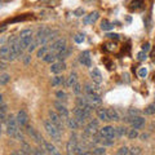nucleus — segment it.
Here are the masks:
<instances>
[{
    "label": "nucleus",
    "mask_w": 155,
    "mask_h": 155,
    "mask_svg": "<svg viewBox=\"0 0 155 155\" xmlns=\"http://www.w3.org/2000/svg\"><path fill=\"white\" fill-rule=\"evenodd\" d=\"M98 134L101 136V138H115L116 137V129L111 125H106V127L101 128L98 130Z\"/></svg>",
    "instance_id": "7"
},
{
    "label": "nucleus",
    "mask_w": 155,
    "mask_h": 155,
    "mask_svg": "<svg viewBox=\"0 0 155 155\" xmlns=\"http://www.w3.org/2000/svg\"><path fill=\"white\" fill-rule=\"evenodd\" d=\"M141 4H142V0H134L132 3V8H140Z\"/></svg>",
    "instance_id": "48"
},
{
    "label": "nucleus",
    "mask_w": 155,
    "mask_h": 155,
    "mask_svg": "<svg viewBox=\"0 0 155 155\" xmlns=\"http://www.w3.org/2000/svg\"><path fill=\"white\" fill-rule=\"evenodd\" d=\"M115 129H116V137H123V136H125L128 133V129L125 127H118Z\"/></svg>",
    "instance_id": "31"
},
{
    "label": "nucleus",
    "mask_w": 155,
    "mask_h": 155,
    "mask_svg": "<svg viewBox=\"0 0 155 155\" xmlns=\"http://www.w3.org/2000/svg\"><path fill=\"white\" fill-rule=\"evenodd\" d=\"M0 105H3V94H0Z\"/></svg>",
    "instance_id": "57"
},
{
    "label": "nucleus",
    "mask_w": 155,
    "mask_h": 155,
    "mask_svg": "<svg viewBox=\"0 0 155 155\" xmlns=\"http://www.w3.org/2000/svg\"><path fill=\"white\" fill-rule=\"evenodd\" d=\"M49 52V47H47V45H43V47H40V49L38 51V53H36V56L39 57V58H44L45 57V54Z\"/></svg>",
    "instance_id": "29"
},
{
    "label": "nucleus",
    "mask_w": 155,
    "mask_h": 155,
    "mask_svg": "<svg viewBox=\"0 0 155 155\" xmlns=\"http://www.w3.org/2000/svg\"><path fill=\"white\" fill-rule=\"evenodd\" d=\"M141 149H140V147H137V146H136V147H132V149H130L129 150V155H141Z\"/></svg>",
    "instance_id": "39"
},
{
    "label": "nucleus",
    "mask_w": 155,
    "mask_h": 155,
    "mask_svg": "<svg viewBox=\"0 0 155 155\" xmlns=\"http://www.w3.org/2000/svg\"><path fill=\"white\" fill-rule=\"evenodd\" d=\"M26 36H32V31L30 28H25V30H22L19 32V36L18 38H26Z\"/></svg>",
    "instance_id": "36"
},
{
    "label": "nucleus",
    "mask_w": 155,
    "mask_h": 155,
    "mask_svg": "<svg viewBox=\"0 0 155 155\" xmlns=\"http://www.w3.org/2000/svg\"><path fill=\"white\" fill-rule=\"evenodd\" d=\"M43 60H44V62H47V64H54V61L57 60V54L49 51V52H48L47 54H45V57L43 58Z\"/></svg>",
    "instance_id": "26"
},
{
    "label": "nucleus",
    "mask_w": 155,
    "mask_h": 155,
    "mask_svg": "<svg viewBox=\"0 0 155 155\" xmlns=\"http://www.w3.org/2000/svg\"><path fill=\"white\" fill-rule=\"evenodd\" d=\"M97 116L102 122H109V115H107V109H98L97 110Z\"/></svg>",
    "instance_id": "22"
},
{
    "label": "nucleus",
    "mask_w": 155,
    "mask_h": 155,
    "mask_svg": "<svg viewBox=\"0 0 155 155\" xmlns=\"http://www.w3.org/2000/svg\"><path fill=\"white\" fill-rule=\"evenodd\" d=\"M78 138H76V136L75 134H72L70 140H69V142H67V153L69 154H74L75 153V150H76V146H78Z\"/></svg>",
    "instance_id": "13"
},
{
    "label": "nucleus",
    "mask_w": 155,
    "mask_h": 155,
    "mask_svg": "<svg viewBox=\"0 0 155 155\" xmlns=\"http://www.w3.org/2000/svg\"><path fill=\"white\" fill-rule=\"evenodd\" d=\"M81 155H93V153H89V151H84Z\"/></svg>",
    "instance_id": "55"
},
{
    "label": "nucleus",
    "mask_w": 155,
    "mask_h": 155,
    "mask_svg": "<svg viewBox=\"0 0 155 155\" xmlns=\"http://www.w3.org/2000/svg\"><path fill=\"white\" fill-rule=\"evenodd\" d=\"M91 78L96 84H101V81H102V74H101V71L98 69H92L91 70Z\"/></svg>",
    "instance_id": "17"
},
{
    "label": "nucleus",
    "mask_w": 155,
    "mask_h": 155,
    "mask_svg": "<svg viewBox=\"0 0 155 155\" xmlns=\"http://www.w3.org/2000/svg\"><path fill=\"white\" fill-rule=\"evenodd\" d=\"M48 115H49V120L56 125V127L58 128L62 132V129H64V123H62V116L60 114H57L56 111L53 110H49L48 111Z\"/></svg>",
    "instance_id": "6"
},
{
    "label": "nucleus",
    "mask_w": 155,
    "mask_h": 155,
    "mask_svg": "<svg viewBox=\"0 0 155 155\" xmlns=\"http://www.w3.org/2000/svg\"><path fill=\"white\" fill-rule=\"evenodd\" d=\"M105 147H96L93 149V155H105Z\"/></svg>",
    "instance_id": "41"
},
{
    "label": "nucleus",
    "mask_w": 155,
    "mask_h": 155,
    "mask_svg": "<svg viewBox=\"0 0 155 155\" xmlns=\"http://www.w3.org/2000/svg\"><path fill=\"white\" fill-rule=\"evenodd\" d=\"M30 60H31V56H30V54L25 56V58H23V62H25V65H28V64H30Z\"/></svg>",
    "instance_id": "51"
},
{
    "label": "nucleus",
    "mask_w": 155,
    "mask_h": 155,
    "mask_svg": "<svg viewBox=\"0 0 155 155\" xmlns=\"http://www.w3.org/2000/svg\"><path fill=\"white\" fill-rule=\"evenodd\" d=\"M101 143H102L104 146H113V145H114V140L113 138H102V140H101Z\"/></svg>",
    "instance_id": "37"
},
{
    "label": "nucleus",
    "mask_w": 155,
    "mask_h": 155,
    "mask_svg": "<svg viewBox=\"0 0 155 155\" xmlns=\"http://www.w3.org/2000/svg\"><path fill=\"white\" fill-rule=\"evenodd\" d=\"M67 155H74V154H69V153H67Z\"/></svg>",
    "instance_id": "59"
},
{
    "label": "nucleus",
    "mask_w": 155,
    "mask_h": 155,
    "mask_svg": "<svg viewBox=\"0 0 155 155\" xmlns=\"http://www.w3.org/2000/svg\"><path fill=\"white\" fill-rule=\"evenodd\" d=\"M51 83H52L53 87H58V85H62V84H65V85H66L65 78H64V76H60V75L53 76V78H52V80H51Z\"/></svg>",
    "instance_id": "23"
},
{
    "label": "nucleus",
    "mask_w": 155,
    "mask_h": 155,
    "mask_svg": "<svg viewBox=\"0 0 155 155\" xmlns=\"http://www.w3.org/2000/svg\"><path fill=\"white\" fill-rule=\"evenodd\" d=\"M74 40L75 43H83L84 41V35H81V34H76L74 36Z\"/></svg>",
    "instance_id": "46"
},
{
    "label": "nucleus",
    "mask_w": 155,
    "mask_h": 155,
    "mask_svg": "<svg viewBox=\"0 0 155 155\" xmlns=\"http://www.w3.org/2000/svg\"><path fill=\"white\" fill-rule=\"evenodd\" d=\"M26 130H27V133H28V136H30V137L34 140V141H35V142H38V143H40V145H44V140H43V137H41V136H40V133H39V132H36V130L35 129H34L32 127H31V125H26Z\"/></svg>",
    "instance_id": "9"
},
{
    "label": "nucleus",
    "mask_w": 155,
    "mask_h": 155,
    "mask_svg": "<svg viewBox=\"0 0 155 155\" xmlns=\"http://www.w3.org/2000/svg\"><path fill=\"white\" fill-rule=\"evenodd\" d=\"M113 27H114V25L111 22H109L107 19H104V21L101 22V28H102L104 31H110V30H113Z\"/></svg>",
    "instance_id": "28"
},
{
    "label": "nucleus",
    "mask_w": 155,
    "mask_h": 155,
    "mask_svg": "<svg viewBox=\"0 0 155 155\" xmlns=\"http://www.w3.org/2000/svg\"><path fill=\"white\" fill-rule=\"evenodd\" d=\"M66 123H67V127H69L70 129H78L79 128V122H78L75 118H67Z\"/></svg>",
    "instance_id": "27"
},
{
    "label": "nucleus",
    "mask_w": 155,
    "mask_h": 155,
    "mask_svg": "<svg viewBox=\"0 0 155 155\" xmlns=\"http://www.w3.org/2000/svg\"><path fill=\"white\" fill-rule=\"evenodd\" d=\"M16 54L12 52L9 45H3L0 47V60L2 61H14L16 60Z\"/></svg>",
    "instance_id": "5"
},
{
    "label": "nucleus",
    "mask_w": 155,
    "mask_h": 155,
    "mask_svg": "<svg viewBox=\"0 0 155 155\" xmlns=\"http://www.w3.org/2000/svg\"><path fill=\"white\" fill-rule=\"evenodd\" d=\"M23 155H31L32 153H34V150L31 149V146L28 145L26 141H22V147H21V150H19Z\"/></svg>",
    "instance_id": "24"
},
{
    "label": "nucleus",
    "mask_w": 155,
    "mask_h": 155,
    "mask_svg": "<svg viewBox=\"0 0 155 155\" xmlns=\"http://www.w3.org/2000/svg\"><path fill=\"white\" fill-rule=\"evenodd\" d=\"M7 133L14 138H16V136L19 133V125H18L17 119L14 115L7 116Z\"/></svg>",
    "instance_id": "2"
},
{
    "label": "nucleus",
    "mask_w": 155,
    "mask_h": 155,
    "mask_svg": "<svg viewBox=\"0 0 155 155\" xmlns=\"http://www.w3.org/2000/svg\"><path fill=\"white\" fill-rule=\"evenodd\" d=\"M72 92L76 94V96H79L80 93H81V87H80V84L79 83H76L74 87H72Z\"/></svg>",
    "instance_id": "42"
},
{
    "label": "nucleus",
    "mask_w": 155,
    "mask_h": 155,
    "mask_svg": "<svg viewBox=\"0 0 155 155\" xmlns=\"http://www.w3.org/2000/svg\"><path fill=\"white\" fill-rule=\"evenodd\" d=\"M140 115V111L136 110V109H128V116H138Z\"/></svg>",
    "instance_id": "44"
},
{
    "label": "nucleus",
    "mask_w": 155,
    "mask_h": 155,
    "mask_svg": "<svg viewBox=\"0 0 155 155\" xmlns=\"http://www.w3.org/2000/svg\"><path fill=\"white\" fill-rule=\"evenodd\" d=\"M124 76H125V81H127V83H129V75H128V74H125Z\"/></svg>",
    "instance_id": "54"
},
{
    "label": "nucleus",
    "mask_w": 155,
    "mask_h": 155,
    "mask_svg": "<svg viewBox=\"0 0 155 155\" xmlns=\"http://www.w3.org/2000/svg\"><path fill=\"white\" fill-rule=\"evenodd\" d=\"M66 69V64L64 61H57L51 65V72L52 74H60Z\"/></svg>",
    "instance_id": "11"
},
{
    "label": "nucleus",
    "mask_w": 155,
    "mask_h": 155,
    "mask_svg": "<svg viewBox=\"0 0 155 155\" xmlns=\"http://www.w3.org/2000/svg\"><path fill=\"white\" fill-rule=\"evenodd\" d=\"M84 9L83 8H76L75 11H74V16L75 17H83L84 16Z\"/></svg>",
    "instance_id": "40"
},
{
    "label": "nucleus",
    "mask_w": 155,
    "mask_h": 155,
    "mask_svg": "<svg viewBox=\"0 0 155 155\" xmlns=\"http://www.w3.org/2000/svg\"><path fill=\"white\" fill-rule=\"evenodd\" d=\"M118 155H129V150L127 146H123L118 150Z\"/></svg>",
    "instance_id": "43"
},
{
    "label": "nucleus",
    "mask_w": 155,
    "mask_h": 155,
    "mask_svg": "<svg viewBox=\"0 0 155 155\" xmlns=\"http://www.w3.org/2000/svg\"><path fill=\"white\" fill-rule=\"evenodd\" d=\"M107 38H110V39H119V35L118 34H107Z\"/></svg>",
    "instance_id": "52"
},
{
    "label": "nucleus",
    "mask_w": 155,
    "mask_h": 155,
    "mask_svg": "<svg viewBox=\"0 0 155 155\" xmlns=\"http://www.w3.org/2000/svg\"><path fill=\"white\" fill-rule=\"evenodd\" d=\"M16 119H17L19 128H26V125L28 124V115L25 110H19L16 115Z\"/></svg>",
    "instance_id": "8"
},
{
    "label": "nucleus",
    "mask_w": 155,
    "mask_h": 155,
    "mask_svg": "<svg viewBox=\"0 0 155 155\" xmlns=\"http://www.w3.org/2000/svg\"><path fill=\"white\" fill-rule=\"evenodd\" d=\"M34 36H26V38H19V44H21L22 49H27L28 45L34 41Z\"/></svg>",
    "instance_id": "20"
},
{
    "label": "nucleus",
    "mask_w": 155,
    "mask_h": 155,
    "mask_svg": "<svg viewBox=\"0 0 155 155\" xmlns=\"http://www.w3.org/2000/svg\"><path fill=\"white\" fill-rule=\"evenodd\" d=\"M78 83V74L75 71H72L71 74L69 75V78H67L66 80V87H70V88H72L75 84Z\"/></svg>",
    "instance_id": "19"
},
{
    "label": "nucleus",
    "mask_w": 155,
    "mask_h": 155,
    "mask_svg": "<svg viewBox=\"0 0 155 155\" xmlns=\"http://www.w3.org/2000/svg\"><path fill=\"white\" fill-rule=\"evenodd\" d=\"M79 62L83 66H85V67H91L92 66V60H91V53H89V51H84V52L80 53Z\"/></svg>",
    "instance_id": "10"
},
{
    "label": "nucleus",
    "mask_w": 155,
    "mask_h": 155,
    "mask_svg": "<svg viewBox=\"0 0 155 155\" xmlns=\"http://www.w3.org/2000/svg\"><path fill=\"white\" fill-rule=\"evenodd\" d=\"M87 2H92V0H87Z\"/></svg>",
    "instance_id": "60"
},
{
    "label": "nucleus",
    "mask_w": 155,
    "mask_h": 155,
    "mask_svg": "<svg viewBox=\"0 0 155 155\" xmlns=\"http://www.w3.org/2000/svg\"><path fill=\"white\" fill-rule=\"evenodd\" d=\"M70 53H71V49H66L64 52H61V53H57V60H60V61H64L65 58H67L70 56Z\"/></svg>",
    "instance_id": "30"
},
{
    "label": "nucleus",
    "mask_w": 155,
    "mask_h": 155,
    "mask_svg": "<svg viewBox=\"0 0 155 155\" xmlns=\"http://www.w3.org/2000/svg\"><path fill=\"white\" fill-rule=\"evenodd\" d=\"M127 136H128V138L129 140H134V138H137L138 137V130L137 129H129L128 130V133H127Z\"/></svg>",
    "instance_id": "34"
},
{
    "label": "nucleus",
    "mask_w": 155,
    "mask_h": 155,
    "mask_svg": "<svg viewBox=\"0 0 155 155\" xmlns=\"http://www.w3.org/2000/svg\"><path fill=\"white\" fill-rule=\"evenodd\" d=\"M32 155H45V153L41 149H35L34 150V153H32Z\"/></svg>",
    "instance_id": "49"
},
{
    "label": "nucleus",
    "mask_w": 155,
    "mask_h": 155,
    "mask_svg": "<svg viewBox=\"0 0 155 155\" xmlns=\"http://www.w3.org/2000/svg\"><path fill=\"white\" fill-rule=\"evenodd\" d=\"M44 129H45V132L48 133V136L52 138V141H56V142H60L61 141V130L58 129L54 124H53L49 119H47L44 120Z\"/></svg>",
    "instance_id": "1"
},
{
    "label": "nucleus",
    "mask_w": 155,
    "mask_h": 155,
    "mask_svg": "<svg viewBox=\"0 0 155 155\" xmlns=\"http://www.w3.org/2000/svg\"><path fill=\"white\" fill-rule=\"evenodd\" d=\"M145 115H153V114H155V102H153L151 105H149L146 109H145Z\"/></svg>",
    "instance_id": "32"
},
{
    "label": "nucleus",
    "mask_w": 155,
    "mask_h": 155,
    "mask_svg": "<svg viewBox=\"0 0 155 155\" xmlns=\"http://www.w3.org/2000/svg\"><path fill=\"white\" fill-rule=\"evenodd\" d=\"M9 80H11V75L9 74H2L0 75V85H5Z\"/></svg>",
    "instance_id": "33"
},
{
    "label": "nucleus",
    "mask_w": 155,
    "mask_h": 155,
    "mask_svg": "<svg viewBox=\"0 0 155 155\" xmlns=\"http://www.w3.org/2000/svg\"><path fill=\"white\" fill-rule=\"evenodd\" d=\"M107 115H109V119L113 120V122H118V120H120L119 113L115 109H107Z\"/></svg>",
    "instance_id": "25"
},
{
    "label": "nucleus",
    "mask_w": 155,
    "mask_h": 155,
    "mask_svg": "<svg viewBox=\"0 0 155 155\" xmlns=\"http://www.w3.org/2000/svg\"><path fill=\"white\" fill-rule=\"evenodd\" d=\"M5 69H7V65H5V62L0 61V70H5Z\"/></svg>",
    "instance_id": "53"
},
{
    "label": "nucleus",
    "mask_w": 155,
    "mask_h": 155,
    "mask_svg": "<svg viewBox=\"0 0 155 155\" xmlns=\"http://www.w3.org/2000/svg\"><path fill=\"white\" fill-rule=\"evenodd\" d=\"M56 97L58 100H61V101H66L67 100V94H66L65 91H57L56 92Z\"/></svg>",
    "instance_id": "35"
},
{
    "label": "nucleus",
    "mask_w": 155,
    "mask_h": 155,
    "mask_svg": "<svg viewBox=\"0 0 155 155\" xmlns=\"http://www.w3.org/2000/svg\"><path fill=\"white\" fill-rule=\"evenodd\" d=\"M130 124H132V127L134 129H141L143 125H145V119L142 116H133L132 120H130Z\"/></svg>",
    "instance_id": "15"
},
{
    "label": "nucleus",
    "mask_w": 155,
    "mask_h": 155,
    "mask_svg": "<svg viewBox=\"0 0 155 155\" xmlns=\"http://www.w3.org/2000/svg\"><path fill=\"white\" fill-rule=\"evenodd\" d=\"M146 138H147V134H142V136H141V140H143V141H145Z\"/></svg>",
    "instance_id": "56"
},
{
    "label": "nucleus",
    "mask_w": 155,
    "mask_h": 155,
    "mask_svg": "<svg viewBox=\"0 0 155 155\" xmlns=\"http://www.w3.org/2000/svg\"><path fill=\"white\" fill-rule=\"evenodd\" d=\"M9 48L12 49V52L16 54L17 58H22V47H21V44H19V40L11 43V44H9Z\"/></svg>",
    "instance_id": "14"
},
{
    "label": "nucleus",
    "mask_w": 155,
    "mask_h": 155,
    "mask_svg": "<svg viewBox=\"0 0 155 155\" xmlns=\"http://www.w3.org/2000/svg\"><path fill=\"white\" fill-rule=\"evenodd\" d=\"M98 17H100V13L98 12L91 13V14H88V16L84 17V23H85V25H88V23H94L97 19H98Z\"/></svg>",
    "instance_id": "21"
},
{
    "label": "nucleus",
    "mask_w": 155,
    "mask_h": 155,
    "mask_svg": "<svg viewBox=\"0 0 155 155\" xmlns=\"http://www.w3.org/2000/svg\"><path fill=\"white\" fill-rule=\"evenodd\" d=\"M87 98H88V101L94 106V107H96V106H100L101 104H102V100H101V94H98V93L88 94V96H87Z\"/></svg>",
    "instance_id": "16"
},
{
    "label": "nucleus",
    "mask_w": 155,
    "mask_h": 155,
    "mask_svg": "<svg viewBox=\"0 0 155 155\" xmlns=\"http://www.w3.org/2000/svg\"><path fill=\"white\" fill-rule=\"evenodd\" d=\"M146 75H147V69L146 67H141V69L138 70V76L140 78H145Z\"/></svg>",
    "instance_id": "47"
},
{
    "label": "nucleus",
    "mask_w": 155,
    "mask_h": 155,
    "mask_svg": "<svg viewBox=\"0 0 155 155\" xmlns=\"http://www.w3.org/2000/svg\"><path fill=\"white\" fill-rule=\"evenodd\" d=\"M38 45H39V44H38V41L35 40V39H34V41H32L31 44L28 45V48H27V52H28V53H32L36 49V47H38Z\"/></svg>",
    "instance_id": "38"
},
{
    "label": "nucleus",
    "mask_w": 155,
    "mask_h": 155,
    "mask_svg": "<svg viewBox=\"0 0 155 155\" xmlns=\"http://www.w3.org/2000/svg\"><path fill=\"white\" fill-rule=\"evenodd\" d=\"M0 136H2V124H0Z\"/></svg>",
    "instance_id": "58"
},
{
    "label": "nucleus",
    "mask_w": 155,
    "mask_h": 155,
    "mask_svg": "<svg viewBox=\"0 0 155 155\" xmlns=\"http://www.w3.org/2000/svg\"><path fill=\"white\" fill-rule=\"evenodd\" d=\"M74 115H75V119L79 122V124H84L85 120L91 118V111L76 106V107L74 109Z\"/></svg>",
    "instance_id": "3"
},
{
    "label": "nucleus",
    "mask_w": 155,
    "mask_h": 155,
    "mask_svg": "<svg viewBox=\"0 0 155 155\" xmlns=\"http://www.w3.org/2000/svg\"><path fill=\"white\" fill-rule=\"evenodd\" d=\"M43 147H44V150H47V153L49 154V155H61L60 151L57 150V147L52 142H44Z\"/></svg>",
    "instance_id": "18"
},
{
    "label": "nucleus",
    "mask_w": 155,
    "mask_h": 155,
    "mask_svg": "<svg viewBox=\"0 0 155 155\" xmlns=\"http://www.w3.org/2000/svg\"><path fill=\"white\" fill-rule=\"evenodd\" d=\"M54 107H56V110L58 111V114H60L62 118H66V119L69 118V110H67V107L62 102H60V101H56V102H54Z\"/></svg>",
    "instance_id": "12"
},
{
    "label": "nucleus",
    "mask_w": 155,
    "mask_h": 155,
    "mask_svg": "<svg viewBox=\"0 0 155 155\" xmlns=\"http://www.w3.org/2000/svg\"><path fill=\"white\" fill-rule=\"evenodd\" d=\"M142 51H143L145 53H147V52L150 51V44H149V43H145V44L142 45Z\"/></svg>",
    "instance_id": "50"
},
{
    "label": "nucleus",
    "mask_w": 155,
    "mask_h": 155,
    "mask_svg": "<svg viewBox=\"0 0 155 155\" xmlns=\"http://www.w3.org/2000/svg\"><path fill=\"white\" fill-rule=\"evenodd\" d=\"M67 49V41H66V39L65 38H60V39H57L56 41H53L52 43V45L49 48V51L53 52V53H61V52H64Z\"/></svg>",
    "instance_id": "4"
},
{
    "label": "nucleus",
    "mask_w": 155,
    "mask_h": 155,
    "mask_svg": "<svg viewBox=\"0 0 155 155\" xmlns=\"http://www.w3.org/2000/svg\"><path fill=\"white\" fill-rule=\"evenodd\" d=\"M146 58H147V54H146V53H145L143 51H141V52H140L138 54H137V60H138V61H145Z\"/></svg>",
    "instance_id": "45"
}]
</instances>
